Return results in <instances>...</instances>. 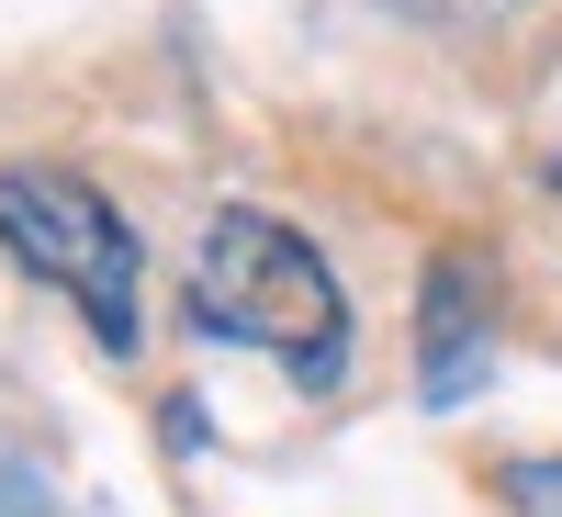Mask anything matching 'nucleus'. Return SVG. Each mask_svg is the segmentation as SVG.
I'll list each match as a JSON object with an SVG mask.
<instances>
[{
	"label": "nucleus",
	"mask_w": 562,
	"mask_h": 517,
	"mask_svg": "<svg viewBox=\"0 0 562 517\" xmlns=\"http://www.w3.org/2000/svg\"><path fill=\"white\" fill-rule=\"evenodd\" d=\"M192 326L225 349L281 360L293 383H338L349 371V293L315 259V237H293L259 203H214L203 248H192Z\"/></svg>",
	"instance_id": "1"
},
{
	"label": "nucleus",
	"mask_w": 562,
	"mask_h": 517,
	"mask_svg": "<svg viewBox=\"0 0 562 517\" xmlns=\"http://www.w3.org/2000/svg\"><path fill=\"white\" fill-rule=\"evenodd\" d=\"M0 259L34 270V281H57V293L90 315V338L102 349H135L147 338V315H135V225L90 192L79 169H0Z\"/></svg>",
	"instance_id": "2"
},
{
	"label": "nucleus",
	"mask_w": 562,
	"mask_h": 517,
	"mask_svg": "<svg viewBox=\"0 0 562 517\" xmlns=\"http://www.w3.org/2000/svg\"><path fill=\"white\" fill-rule=\"evenodd\" d=\"M416 383L428 405H461L484 383V304H473V259L428 270V304H416Z\"/></svg>",
	"instance_id": "3"
},
{
	"label": "nucleus",
	"mask_w": 562,
	"mask_h": 517,
	"mask_svg": "<svg viewBox=\"0 0 562 517\" xmlns=\"http://www.w3.org/2000/svg\"><path fill=\"white\" fill-rule=\"evenodd\" d=\"M495 495L529 517H562V461H495Z\"/></svg>",
	"instance_id": "4"
}]
</instances>
